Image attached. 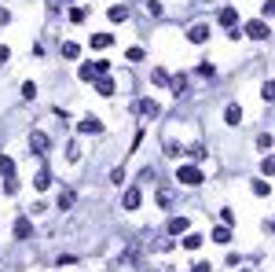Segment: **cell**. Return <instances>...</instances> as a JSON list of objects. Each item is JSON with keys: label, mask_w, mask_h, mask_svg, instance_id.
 <instances>
[{"label": "cell", "mask_w": 275, "mask_h": 272, "mask_svg": "<svg viewBox=\"0 0 275 272\" xmlns=\"http://www.w3.org/2000/svg\"><path fill=\"white\" fill-rule=\"evenodd\" d=\"M176 181H180V184H187V187H195V184H202V181H206V173L198 170V166L184 162V166H180V170H176Z\"/></svg>", "instance_id": "obj_1"}, {"label": "cell", "mask_w": 275, "mask_h": 272, "mask_svg": "<svg viewBox=\"0 0 275 272\" xmlns=\"http://www.w3.org/2000/svg\"><path fill=\"white\" fill-rule=\"evenodd\" d=\"M246 37H250V41H264V37H268V22H264V18H250V22H246Z\"/></svg>", "instance_id": "obj_2"}, {"label": "cell", "mask_w": 275, "mask_h": 272, "mask_svg": "<svg viewBox=\"0 0 275 272\" xmlns=\"http://www.w3.org/2000/svg\"><path fill=\"white\" fill-rule=\"evenodd\" d=\"M77 133L81 136H103V121L99 118H81L77 121Z\"/></svg>", "instance_id": "obj_3"}, {"label": "cell", "mask_w": 275, "mask_h": 272, "mask_svg": "<svg viewBox=\"0 0 275 272\" xmlns=\"http://www.w3.org/2000/svg\"><path fill=\"white\" fill-rule=\"evenodd\" d=\"M216 22H220L224 30H235V26H239V11H235V7H220V11H216Z\"/></svg>", "instance_id": "obj_4"}, {"label": "cell", "mask_w": 275, "mask_h": 272, "mask_svg": "<svg viewBox=\"0 0 275 272\" xmlns=\"http://www.w3.org/2000/svg\"><path fill=\"white\" fill-rule=\"evenodd\" d=\"M187 41H191V44H206V41H209V26H206V22H195L191 30H187Z\"/></svg>", "instance_id": "obj_5"}, {"label": "cell", "mask_w": 275, "mask_h": 272, "mask_svg": "<svg viewBox=\"0 0 275 272\" xmlns=\"http://www.w3.org/2000/svg\"><path fill=\"white\" fill-rule=\"evenodd\" d=\"M136 107H139V114H143V121H154V118H158V110H162L154 99H139Z\"/></svg>", "instance_id": "obj_6"}, {"label": "cell", "mask_w": 275, "mask_h": 272, "mask_svg": "<svg viewBox=\"0 0 275 272\" xmlns=\"http://www.w3.org/2000/svg\"><path fill=\"white\" fill-rule=\"evenodd\" d=\"M48 147H52V140L44 136V133H33V136H30V151H33V155H44Z\"/></svg>", "instance_id": "obj_7"}, {"label": "cell", "mask_w": 275, "mask_h": 272, "mask_svg": "<svg viewBox=\"0 0 275 272\" xmlns=\"http://www.w3.org/2000/svg\"><path fill=\"white\" fill-rule=\"evenodd\" d=\"M150 85H154V89H169V85H173V74H169V70H162V67H158L154 74H150Z\"/></svg>", "instance_id": "obj_8"}, {"label": "cell", "mask_w": 275, "mask_h": 272, "mask_svg": "<svg viewBox=\"0 0 275 272\" xmlns=\"http://www.w3.org/2000/svg\"><path fill=\"white\" fill-rule=\"evenodd\" d=\"M48 184H52V170H48V166H41L37 177H33V187H37V191H48Z\"/></svg>", "instance_id": "obj_9"}, {"label": "cell", "mask_w": 275, "mask_h": 272, "mask_svg": "<svg viewBox=\"0 0 275 272\" xmlns=\"http://www.w3.org/2000/svg\"><path fill=\"white\" fill-rule=\"evenodd\" d=\"M224 121H227V125H239V121H242V107H239V103H227V107H224Z\"/></svg>", "instance_id": "obj_10"}, {"label": "cell", "mask_w": 275, "mask_h": 272, "mask_svg": "<svg viewBox=\"0 0 275 272\" xmlns=\"http://www.w3.org/2000/svg\"><path fill=\"white\" fill-rule=\"evenodd\" d=\"M165 228L173 232V236H187V228H191V221H187V217H173V221L165 224Z\"/></svg>", "instance_id": "obj_11"}, {"label": "cell", "mask_w": 275, "mask_h": 272, "mask_svg": "<svg viewBox=\"0 0 275 272\" xmlns=\"http://www.w3.org/2000/svg\"><path fill=\"white\" fill-rule=\"evenodd\" d=\"M114 89H118V85H114V78H107V74L96 78V92H99V96H114Z\"/></svg>", "instance_id": "obj_12"}, {"label": "cell", "mask_w": 275, "mask_h": 272, "mask_svg": "<svg viewBox=\"0 0 275 272\" xmlns=\"http://www.w3.org/2000/svg\"><path fill=\"white\" fill-rule=\"evenodd\" d=\"M15 236H18V239H30V236H33L30 217H18V221H15Z\"/></svg>", "instance_id": "obj_13"}, {"label": "cell", "mask_w": 275, "mask_h": 272, "mask_svg": "<svg viewBox=\"0 0 275 272\" xmlns=\"http://www.w3.org/2000/svg\"><path fill=\"white\" fill-rule=\"evenodd\" d=\"M121 206H125V210H136L139 206V187H129V191L121 195Z\"/></svg>", "instance_id": "obj_14"}, {"label": "cell", "mask_w": 275, "mask_h": 272, "mask_svg": "<svg viewBox=\"0 0 275 272\" xmlns=\"http://www.w3.org/2000/svg\"><path fill=\"white\" fill-rule=\"evenodd\" d=\"M176 92V96H187V74H173V85H169Z\"/></svg>", "instance_id": "obj_15"}, {"label": "cell", "mask_w": 275, "mask_h": 272, "mask_svg": "<svg viewBox=\"0 0 275 272\" xmlns=\"http://www.w3.org/2000/svg\"><path fill=\"white\" fill-rule=\"evenodd\" d=\"M209 239L224 247V243H231V228H227V224H220V228H213V236H209Z\"/></svg>", "instance_id": "obj_16"}, {"label": "cell", "mask_w": 275, "mask_h": 272, "mask_svg": "<svg viewBox=\"0 0 275 272\" xmlns=\"http://www.w3.org/2000/svg\"><path fill=\"white\" fill-rule=\"evenodd\" d=\"M0 173H4V181H15V162L7 155H0Z\"/></svg>", "instance_id": "obj_17"}, {"label": "cell", "mask_w": 275, "mask_h": 272, "mask_svg": "<svg viewBox=\"0 0 275 272\" xmlns=\"http://www.w3.org/2000/svg\"><path fill=\"white\" fill-rule=\"evenodd\" d=\"M107 15H110V22H125V18H129V7H125V4H114Z\"/></svg>", "instance_id": "obj_18"}, {"label": "cell", "mask_w": 275, "mask_h": 272, "mask_svg": "<svg viewBox=\"0 0 275 272\" xmlns=\"http://www.w3.org/2000/svg\"><path fill=\"white\" fill-rule=\"evenodd\" d=\"M154 202H158V206H162V210H173V202H176V195H173V191H158V195H154Z\"/></svg>", "instance_id": "obj_19"}, {"label": "cell", "mask_w": 275, "mask_h": 272, "mask_svg": "<svg viewBox=\"0 0 275 272\" xmlns=\"http://www.w3.org/2000/svg\"><path fill=\"white\" fill-rule=\"evenodd\" d=\"M110 44H114L110 33H96V37H92V48H96V52H99V48H110Z\"/></svg>", "instance_id": "obj_20"}, {"label": "cell", "mask_w": 275, "mask_h": 272, "mask_svg": "<svg viewBox=\"0 0 275 272\" xmlns=\"http://www.w3.org/2000/svg\"><path fill=\"white\" fill-rule=\"evenodd\" d=\"M96 74H99L96 63H81V81H96Z\"/></svg>", "instance_id": "obj_21"}, {"label": "cell", "mask_w": 275, "mask_h": 272, "mask_svg": "<svg viewBox=\"0 0 275 272\" xmlns=\"http://www.w3.org/2000/svg\"><path fill=\"white\" fill-rule=\"evenodd\" d=\"M202 247V236H195V232H187L184 236V250H198Z\"/></svg>", "instance_id": "obj_22"}, {"label": "cell", "mask_w": 275, "mask_h": 272, "mask_svg": "<svg viewBox=\"0 0 275 272\" xmlns=\"http://www.w3.org/2000/svg\"><path fill=\"white\" fill-rule=\"evenodd\" d=\"M257 147H261V151H272V147H275V136H272V133H261V136H257Z\"/></svg>", "instance_id": "obj_23"}, {"label": "cell", "mask_w": 275, "mask_h": 272, "mask_svg": "<svg viewBox=\"0 0 275 272\" xmlns=\"http://www.w3.org/2000/svg\"><path fill=\"white\" fill-rule=\"evenodd\" d=\"M261 177H275V155H268L261 162Z\"/></svg>", "instance_id": "obj_24"}, {"label": "cell", "mask_w": 275, "mask_h": 272, "mask_svg": "<svg viewBox=\"0 0 275 272\" xmlns=\"http://www.w3.org/2000/svg\"><path fill=\"white\" fill-rule=\"evenodd\" d=\"M63 55H66V59H77V55H81V44L66 41V44H63Z\"/></svg>", "instance_id": "obj_25"}, {"label": "cell", "mask_w": 275, "mask_h": 272, "mask_svg": "<svg viewBox=\"0 0 275 272\" xmlns=\"http://www.w3.org/2000/svg\"><path fill=\"white\" fill-rule=\"evenodd\" d=\"M73 202H77V195H73V191H63L59 195V210H70Z\"/></svg>", "instance_id": "obj_26"}, {"label": "cell", "mask_w": 275, "mask_h": 272, "mask_svg": "<svg viewBox=\"0 0 275 272\" xmlns=\"http://www.w3.org/2000/svg\"><path fill=\"white\" fill-rule=\"evenodd\" d=\"M253 195H257V199H264V195H272L268 181H253Z\"/></svg>", "instance_id": "obj_27"}, {"label": "cell", "mask_w": 275, "mask_h": 272, "mask_svg": "<svg viewBox=\"0 0 275 272\" xmlns=\"http://www.w3.org/2000/svg\"><path fill=\"white\" fill-rule=\"evenodd\" d=\"M18 92H22V99H37V85H33V81H22Z\"/></svg>", "instance_id": "obj_28"}, {"label": "cell", "mask_w": 275, "mask_h": 272, "mask_svg": "<svg viewBox=\"0 0 275 272\" xmlns=\"http://www.w3.org/2000/svg\"><path fill=\"white\" fill-rule=\"evenodd\" d=\"M165 155H169V158H176V155H184V147H180L176 140H169V144H165Z\"/></svg>", "instance_id": "obj_29"}, {"label": "cell", "mask_w": 275, "mask_h": 272, "mask_svg": "<svg viewBox=\"0 0 275 272\" xmlns=\"http://www.w3.org/2000/svg\"><path fill=\"white\" fill-rule=\"evenodd\" d=\"M261 96H264V99H275V81H264V85H261Z\"/></svg>", "instance_id": "obj_30"}, {"label": "cell", "mask_w": 275, "mask_h": 272, "mask_svg": "<svg viewBox=\"0 0 275 272\" xmlns=\"http://www.w3.org/2000/svg\"><path fill=\"white\" fill-rule=\"evenodd\" d=\"M198 74H202V78H216V70H213V63H198Z\"/></svg>", "instance_id": "obj_31"}, {"label": "cell", "mask_w": 275, "mask_h": 272, "mask_svg": "<svg viewBox=\"0 0 275 272\" xmlns=\"http://www.w3.org/2000/svg\"><path fill=\"white\" fill-rule=\"evenodd\" d=\"M121 181H125V170H121V166H114V170H110V184H121Z\"/></svg>", "instance_id": "obj_32"}, {"label": "cell", "mask_w": 275, "mask_h": 272, "mask_svg": "<svg viewBox=\"0 0 275 272\" xmlns=\"http://www.w3.org/2000/svg\"><path fill=\"white\" fill-rule=\"evenodd\" d=\"M84 18H88V15H84V7H70V22H84Z\"/></svg>", "instance_id": "obj_33"}, {"label": "cell", "mask_w": 275, "mask_h": 272, "mask_svg": "<svg viewBox=\"0 0 275 272\" xmlns=\"http://www.w3.org/2000/svg\"><path fill=\"white\" fill-rule=\"evenodd\" d=\"M73 261H77V254H59V258H55V265H73Z\"/></svg>", "instance_id": "obj_34"}, {"label": "cell", "mask_w": 275, "mask_h": 272, "mask_svg": "<svg viewBox=\"0 0 275 272\" xmlns=\"http://www.w3.org/2000/svg\"><path fill=\"white\" fill-rule=\"evenodd\" d=\"M147 11H150V15H158V18H162V11H165V7H162V4H158V0H150V4H147Z\"/></svg>", "instance_id": "obj_35"}, {"label": "cell", "mask_w": 275, "mask_h": 272, "mask_svg": "<svg viewBox=\"0 0 275 272\" xmlns=\"http://www.w3.org/2000/svg\"><path fill=\"white\" fill-rule=\"evenodd\" d=\"M81 151H77V144H73V140H70V144H66V158H70V162H73V158H77Z\"/></svg>", "instance_id": "obj_36"}, {"label": "cell", "mask_w": 275, "mask_h": 272, "mask_svg": "<svg viewBox=\"0 0 275 272\" xmlns=\"http://www.w3.org/2000/svg\"><path fill=\"white\" fill-rule=\"evenodd\" d=\"M264 18H275V0H264Z\"/></svg>", "instance_id": "obj_37"}, {"label": "cell", "mask_w": 275, "mask_h": 272, "mask_svg": "<svg viewBox=\"0 0 275 272\" xmlns=\"http://www.w3.org/2000/svg\"><path fill=\"white\" fill-rule=\"evenodd\" d=\"M11 22V11H7V7H0V26H7Z\"/></svg>", "instance_id": "obj_38"}, {"label": "cell", "mask_w": 275, "mask_h": 272, "mask_svg": "<svg viewBox=\"0 0 275 272\" xmlns=\"http://www.w3.org/2000/svg\"><path fill=\"white\" fill-rule=\"evenodd\" d=\"M191 272H209V261H198V265H195Z\"/></svg>", "instance_id": "obj_39"}, {"label": "cell", "mask_w": 275, "mask_h": 272, "mask_svg": "<svg viewBox=\"0 0 275 272\" xmlns=\"http://www.w3.org/2000/svg\"><path fill=\"white\" fill-rule=\"evenodd\" d=\"M7 55H11V48H7V44H0V63H4Z\"/></svg>", "instance_id": "obj_40"}, {"label": "cell", "mask_w": 275, "mask_h": 272, "mask_svg": "<svg viewBox=\"0 0 275 272\" xmlns=\"http://www.w3.org/2000/svg\"><path fill=\"white\" fill-rule=\"evenodd\" d=\"M268 228H272V232H275V221H268Z\"/></svg>", "instance_id": "obj_41"}, {"label": "cell", "mask_w": 275, "mask_h": 272, "mask_svg": "<svg viewBox=\"0 0 275 272\" xmlns=\"http://www.w3.org/2000/svg\"><path fill=\"white\" fill-rule=\"evenodd\" d=\"M66 4H77V0H66Z\"/></svg>", "instance_id": "obj_42"}]
</instances>
